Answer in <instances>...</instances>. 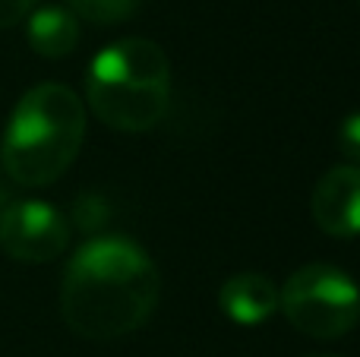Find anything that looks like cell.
<instances>
[{
    "instance_id": "obj_1",
    "label": "cell",
    "mask_w": 360,
    "mask_h": 357,
    "mask_svg": "<svg viewBox=\"0 0 360 357\" xmlns=\"http://www.w3.org/2000/svg\"><path fill=\"white\" fill-rule=\"evenodd\" d=\"M162 294L152 257L130 238L86 240L70 257L60 285V316L79 339L114 342L146 326Z\"/></svg>"
},
{
    "instance_id": "obj_2",
    "label": "cell",
    "mask_w": 360,
    "mask_h": 357,
    "mask_svg": "<svg viewBox=\"0 0 360 357\" xmlns=\"http://www.w3.org/2000/svg\"><path fill=\"white\" fill-rule=\"evenodd\" d=\"M86 139V105L70 86L41 82L16 101L0 143L6 177L48 187L76 162Z\"/></svg>"
},
{
    "instance_id": "obj_3",
    "label": "cell",
    "mask_w": 360,
    "mask_h": 357,
    "mask_svg": "<svg viewBox=\"0 0 360 357\" xmlns=\"http://www.w3.org/2000/svg\"><path fill=\"white\" fill-rule=\"evenodd\" d=\"M86 98L105 126L146 133L165 117L171 98V60L149 38H120L95 54L86 73Z\"/></svg>"
},
{
    "instance_id": "obj_4",
    "label": "cell",
    "mask_w": 360,
    "mask_h": 357,
    "mask_svg": "<svg viewBox=\"0 0 360 357\" xmlns=\"http://www.w3.org/2000/svg\"><path fill=\"white\" fill-rule=\"evenodd\" d=\"M278 310L297 332L310 339H342L360 323V285L338 266H300L281 285Z\"/></svg>"
},
{
    "instance_id": "obj_5",
    "label": "cell",
    "mask_w": 360,
    "mask_h": 357,
    "mask_svg": "<svg viewBox=\"0 0 360 357\" xmlns=\"http://www.w3.org/2000/svg\"><path fill=\"white\" fill-rule=\"evenodd\" d=\"M0 247L16 263H54L70 247V225L44 200H13L0 212Z\"/></svg>"
},
{
    "instance_id": "obj_6",
    "label": "cell",
    "mask_w": 360,
    "mask_h": 357,
    "mask_svg": "<svg viewBox=\"0 0 360 357\" xmlns=\"http://www.w3.org/2000/svg\"><path fill=\"white\" fill-rule=\"evenodd\" d=\"M313 221L338 240L360 238V164H338L319 177L310 202Z\"/></svg>"
},
{
    "instance_id": "obj_7",
    "label": "cell",
    "mask_w": 360,
    "mask_h": 357,
    "mask_svg": "<svg viewBox=\"0 0 360 357\" xmlns=\"http://www.w3.org/2000/svg\"><path fill=\"white\" fill-rule=\"evenodd\" d=\"M218 307L237 326H259L278 310V288L269 275L240 272L218 288Z\"/></svg>"
},
{
    "instance_id": "obj_8",
    "label": "cell",
    "mask_w": 360,
    "mask_h": 357,
    "mask_svg": "<svg viewBox=\"0 0 360 357\" xmlns=\"http://www.w3.org/2000/svg\"><path fill=\"white\" fill-rule=\"evenodd\" d=\"M29 44L38 57H67L79 44V19L67 6H41L29 13Z\"/></svg>"
},
{
    "instance_id": "obj_9",
    "label": "cell",
    "mask_w": 360,
    "mask_h": 357,
    "mask_svg": "<svg viewBox=\"0 0 360 357\" xmlns=\"http://www.w3.org/2000/svg\"><path fill=\"white\" fill-rule=\"evenodd\" d=\"M67 4L76 19H86V22L95 25H111L130 19L143 0H67Z\"/></svg>"
},
{
    "instance_id": "obj_10",
    "label": "cell",
    "mask_w": 360,
    "mask_h": 357,
    "mask_svg": "<svg viewBox=\"0 0 360 357\" xmlns=\"http://www.w3.org/2000/svg\"><path fill=\"white\" fill-rule=\"evenodd\" d=\"M338 145H342V155L351 164H360V111L348 114L342 120V130H338Z\"/></svg>"
},
{
    "instance_id": "obj_11",
    "label": "cell",
    "mask_w": 360,
    "mask_h": 357,
    "mask_svg": "<svg viewBox=\"0 0 360 357\" xmlns=\"http://www.w3.org/2000/svg\"><path fill=\"white\" fill-rule=\"evenodd\" d=\"M38 0H0V29H10V25L22 22L32 10H35Z\"/></svg>"
},
{
    "instance_id": "obj_12",
    "label": "cell",
    "mask_w": 360,
    "mask_h": 357,
    "mask_svg": "<svg viewBox=\"0 0 360 357\" xmlns=\"http://www.w3.org/2000/svg\"><path fill=\"white\" fill-rule=\"evenodd\" d=\"M310 357H335V354H310Z\"/></svg>"
}]
</instances>
